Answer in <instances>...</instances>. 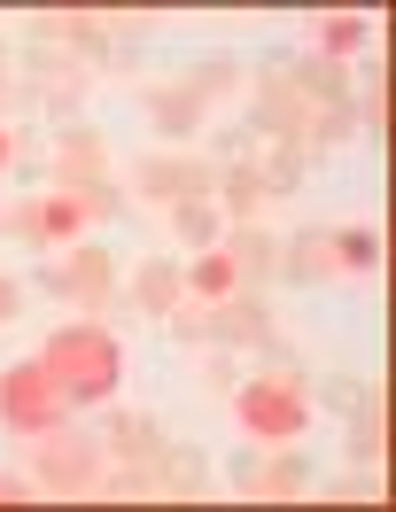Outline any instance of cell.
Listing matches in <instances>:
<instances>
[{"instance_id":"20","label":"cell","mask_w":396,"mask_h":512,"mask_svg":"<svg viewBox=\"0 0 396 512\" xmlns=\"http://www.w3.org/2000/svg\"><path fill=\"white\" fill-rule=\"evenodd\" d=\"M264 194H280V187L264 179L257 163H233V171H226V202H233V218H249V210L264 202Z\"/></svg>"},{"instance_id":"5","label":"cell","mask_w":396,"mask_h":512,"mask_svg":"<svg viewBox=\"0 0 396 512\" xmlns=\"http://www.w3.org/2000/svg\"><path fill=\"white\" fill-rule=\"evenodd\" d=\"M39 481L47 489H94V443L86 435H63V427H47V443H39Z\"/></svg>"},{"instance_id":"19","label":"cell","mask_w":396,"mask_h":512,"mask_svg":"<svg viewBox=\"0 0 396 512\" xmlns=\"http://www.w3.org/2000/svg\"><path fill=\"white\" fill-rule=\"evenodd\" d=\"M327 241H334V264H350V272H373V264H381V233H365V225H342Z\"/></svg>"},{"instance_id":"8","label":"cell","mask_w":396,"mask_h":512,"mask_svg":"<svg viewBox=\"0 0 396 512\" xmlns=\"http://www.w3.org/2000/svg\"><path fill=\"white\" fill-rule=\"evenodd\" d=\"M233 481H241L249 497H264V505H280V497H303V481H311V466H303L296 450H288V458H272V466H257V458H241V466H233Z\"/></svg>"},{"instance_id":"21","label":"cell","mask_w":396,"mask_h":512,"mask_svg":"<svg viewBox=\"0 0 396 512\" xmlns=\"http://www.w3.org/2000/svg\"><path fill=\"white\" fill-rule=\"evenodd\" d=\"M350 125H358V109H342V101H327V109H311V117H303V140H342Z\"/></svg>"},{"instance_id":"24","label":"cell","mask_w":396,"mask_h":512,"mask_svg":"<svg viewBox=\"0 0 396 512\" xmlns=\"http://www.w3.org/2000/svg\"><path fill=\"white\" fill-rule=\"evenodd\" d=\"M171 218H179V241H210V233H218V218H210L202 202H179Z\"/></svg>"},{"instance_id":"12","label":"cell","mask_w":396,"mask_h":512,"mask_svg":"<svg viewBox=\"0 0 396 512\" xmlns=\"http://www.w3.org/2000/svg\"><path fill=\"white\" fill-rule=\"evenodd\" d=\"M39 39H70V47H86V55H109V39H101V24L86 8H47V16H39Z\"/></svg>"},{"instance_id":"17","label":"cell","mask_w":396,"mask_h":512,"mask_svg":"<svg viewBox=\"0 0 396 512\" xmlns=\"http://www.w3.org/2000/svg\"><path fill=\"white\" fill-rule=\"evenodd\" d=\"M148 109H156V125H164V132H195L202 94H195V86H156V94H148Z\"/></svg>"},{"instance_id":"28","label":"cell","mask_w":396,"mask_h":512,"mask_svg":"<svg viewBox=\"0 0 396 512\" xmlns=\"http://www.w3.org/2000/svg\"><path fill=\"white\" fill-rule=\"evenodd\" d=\"M0 101H8V70H0Z\"/></svg>"},{"instance_id":"25","label":"cell","mask_w":396,"mask_h":512,"mask_svg":"<svg viewBox=\"0 0 396 512\" xmlns=\"http://www.w3.org/2000/svg\"><path fill=\"white\" fill-rule=\"evenodd\" d=\"M24 497H32L24 481H16V474H0V505H24Z\"/></svg>"},{"instance_id":"13","label":"cell","mask_w":396,"mask_h":512,"mask_svg":"<svg viewBox=\"0 0 396 512\" xmlns=\"http://www.w3.org/2000/svg\"><path fill=\"white\" fill-rule=\"evenodd\" d=\"M156 489H164V497H202L210 474H202L195 450H156Z\"/></svg>"},{"instance_id":"14","label":"cell","mask_w":396,"mask_h":512,"mask_svg":"<svg viewBox=\"0 0 396 512\" xmlns=\"http://www.w3.org/2000/svg\"><path fill=\"white\" fill-rule=\"evenodd\" d=\"M179 288H187V280H179V264H148V272L132 280V303H140L148 319H164V311H179Z\"/></svg>"},{"instance_id":"2","label":"cell","mask_w":396,"mask_h":512,"mask_svg":"<svg viewBox=\"0 0 396 512\" xmlns=\"http://www.w3.org/2000/svg\"><path fill=\"white\" fill-rule=\"evenodd\" d=\"M233 412H241V427L249 435H272V443H288V435H303L311 427V388L288 373V381H249L241 396H233Z\"/></svg>"},{"instance_id":"18","label":"cell","mask_w":396,"mask_h":512,"mask_svg":"<svg viewBox=\"0 0 396 512\" xmlns=\"http://www.w3.org/2000/svg\"><path fill=\"white\" fill-rule=\"evenodd\" d=\"M288 86H296V94L311 101V109H319V101H342V63H327V55H311V63H303L296 78H288Z\"/></svg>"},{"instance_id":"1","label":"cell","mask_w":396,"mask_h":512,"mask_svg":"<svg viewBox=\"0 0 396 512\" xmlns=\"http://www.w3.org/2000/svg\"><path fill=\"white\" fill-rule=\"evenodd\" d=\"M39 365L55 373V388H63V396H109L125 357H117V342H109L101 326H70V334H55V342L39 350Z\"/></svg>"},{"instance_id":"22","label":"cell","mask_w":396,"mask_h":512,"mask_svg":"<svg viewBox=\"0 0 396 512\" xmlns=\"http://www.w3.org/2000/svg\"><path fill=\"white\" fill-rule=\"evenodd\" d=\"M319 39H327V63H334V55L365 47V16H327V24H319Z\"/></svg>"},{"instance_id":"23","label":"cell","mask_w":396,"mask_h":512,"mask_svg":"<svg viewBox=\"0 0 396 512\" xmlns=\"http://www.w3.org/2000/svg\"><path fill=\"white\" fill-rule=\"evenodd\" d=\"M195 288L202 295H233V256L218 249V256H195Z\"/></svg>"},{"instance_id":"6","label":"cell","mask_w":396,"mask_h":512,"mask_svg":"<svg viewBox=\"0 0 396 512\" xmlns=\"http://www.w3.org/2000/svg\"><path fill=\"white\" fill-rule=\"evenodd\" d=\"M132 187L164 194V202H202V194H210V171H202L195 156H148V163H132Z\"/></svg>"},{"instance_id":"4","label":"cell","mask_w":396,"mask_h":512,"mask_svg":"<svg viewBox=\"0 0 396 512\" xmlns=\"http://www.w3.org/2000/svg\"><path fill=\"white\" fill-rule=\"evenodd\" d=\"M272 311H264L257 295H226V303H218V311H210V319H195V311H179V342H264V334H272Z\"/></svg>"},{"instance_id":"11","label":"cell","mask_w":396,"mask_h":512,"mask_svg":"<svg viewBox=\"0 0 396 512\" xmlns=\"http://www.w3.org/2000/svg\"><path fill=\"white\" fill-rule=\"evenodd\" d=\"M350 458H358V466L389 458V412H381V396H358V419H350Z\"/></svg>"},{"instance_id":"15","label":"cell","mask_w":396,"mask_h":512,"mask_svg":"<svg viewBox=\"0 0 396 512\" xmlns=\"http://www.w3.org/2000/svg\"><path fill=\"white\" fill-rule=\"evenodd\" d=\"M109 443L125 450V458H140V466H156L164 435H156V419H148V412H117V419H109Z\"/></svg>"},{"instance_id":"16","label":"cell","mask_w":396,"mask_h":512,"mask_svg":"<svg viewBox=\"0 0 396 512\" xmlns=\"http://www.w3.org/2000/svg\"><path fill=\"white\" fill-rule=\"evenodd\" d=\"M226 256H233V272H272V264H280V241H272V233H257V225H241V233H226Z\"/></svg>"},{"instance_id":"7","label":"cell","mask_w":396,"mask_h":512,"mask_svg":"<svg viewBox=\"0 0 396 512\" xmlns=\"http://www.w3.org/2000/svg\"><path fill=\"white\" fill-rule=\"evenodd\" d=\"M47 288H55V295H78V303H101V295H109V256H101V249L55 256V264H47Z\"/></svg>"},{"instance_id":"26","label":"cell","mask_w":396,"mask_h":512,"mask_svg":"<svg viewBox=\"0 0 396 512\" xmlns=\"http://www.w3.org/2000/svg\"><path fill=\"white\" fill-rule=\"evenodd\" d=\"M16 303H24V288H16V280H0V319H16Z\"/></svg>"},{"instance_id":"10","label":"cell","mask_w":396,"mask_h":512,"mask_svg":"<svg viewBox=\"0 0 396 512\" xmlns=\"http://www.w3.org/2000/svg\"><path fill=\"white\" fill-rule=\"evenodd\" d=\"M280 272H288V280H303V288H311L319 272H334V241H327V233H319V225H311V233H296V241L280 249Z\"/></svg>"},{"instance_id":"27","label":"cell","mask_w":396,"mask_h":512,"mask_svg":"<svg viewBox=\"0 0 396 512\" xmlns=\"http://www.w3.org/2000/svg\"><path fill=\"white\" fill-rule=\"evenodd\" d=\"M0 163H16V132L0 125Z\"/></svg>"},{"instance_id":"3","label":"cell","mask_w":396,"mask_h":512,"mask_svg":"<svg viewBox=\"0 0 396 512\" xmlns=\"http://www.w3.org/2000/svg\"><path fill=\"white\" fill-rule=\"evenodd\" d=\"M63 388L47 365H16V373H0V419L16 427V435H47V427H63Z\"/></svg>"},{"instance_id":"9","label":"cell","mask_w":396,"mask_h":512,"mask_svg":"<svg viewBox=\"0 0 396 512\" xmlns=\"http://www.w3.org/2000/svg\"><path fill=\"white\" fill-rule=\"evenodd\" d=\"M303 117H311V101H303L288 78H272V86H264V101H257V125L280 132V140H303Z\"/></svg>"}]
</instances>
